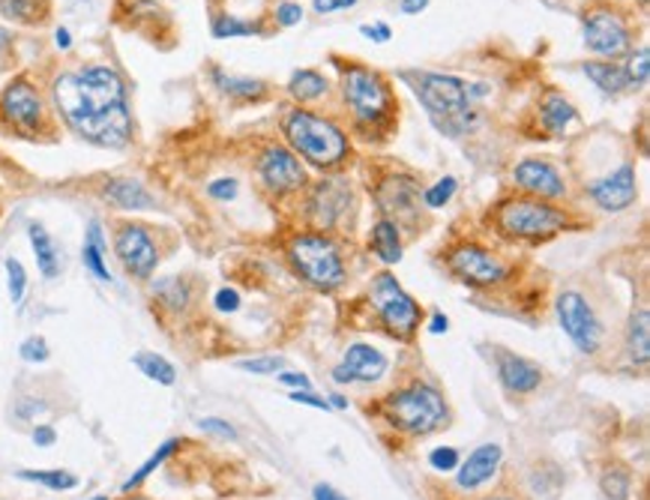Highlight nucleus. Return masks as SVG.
<instances>
[{"label":"nucleus","instance_id":"nucleus-3","mask_svg":"<svg viewBox=\"0 0 650 500\" xmlns=\"http://www.w3.org/2000/svg\"><path fill=\"white\" fill-rule=\"evenodd\" d=\"M285 138H289L291 153L294 157H303L310 166L327 171V168L342 166L348 153H352V141L342 132L339 126L327 120V117H318L306 111V108H294L289 117H285Z\"/></svg>","mask_w":650,"mask_h":500},{"label":"nucleus","instance_id":"nucleus-37","mask_svg":"<svg viewBox=\"0 0 650 500\" xmlns=\"http://www.w3.org/2000/svg\"><path fill=\"white\" fill-rule=\"evenodd\" d=\"M599 486H602V494L609 500H630L632 494V477L630 470L623 468H609L602 477H599Z\"/></svg>","mask_w":650,"mask_h":500},{"label":"nucleus","instance_id":"nucleus-12","mask_svg":"<svg viewBox=\"0 0 650 500\" xmlns=\"http://www.w3.org/2000/svg\"><path fill=\"white\" fill-rule=\"evenodd\" d=\"M581 28H585V45L588 52L602 54V57H620L630 52L632 33L620 12L611 7H590L581 15Z\"/></svg>","mask_w":650,"mask_h":500},{"label":"nucleus","instance_id":"nucleus-40","mask_svg":"<svg viewBox=\"0 0 650 500\" xmlns=\"http://www.w3.org/2000/svg\"><path fill=\"white\" fill-rule=\"evenodd\" d=\"M285 365H289L285 363V357L270 354V357H249V360H240L238 369L252 372V375H276V372H282Z\"/></svg>","mask_w":650,"mask_h":500},{"label":"nucleus","instance_id":"nucleus-31","mask_svg":"<svg viewBox=\"0 0 650 500\" xmlns=\"http://www.w3.org/2000/svg\"><path fill=\"white\" fill-rule=\"evenodd\" d=\"M189 281L180 279V276H171V279H159L154 285V300L159 306H166L168 312H184L186 306H189Z\"/></svg>","mask_w":650,"mask_h":500},{"label":"nucleus","instance_id":"nucleus-8","mask_svg":"<svg viewBox=\"0 0 650 500\" xmlns=\"http://www.w3.org/2000/svg\"><path fill=\"white\" fill-rule=\"evenodd\" d=\"M369 300L371 306H375L378 318H381V323L387 327V333L396 336V339L408 342V339L420 330V323H423V309H420V302L413 300L411 294L405 291L392 273H375V279H371L369 288Z\"/></svg>","mask_w":650,"mask_h":500},{"label":"nucleus","instance_id":"nucleus-9","mask_svg":"<svg viewBox=\"0 0 650 500\" xmlns=\"http://www.w3.org/2000/svg\"><path fill=\"white\" fill-rule=\"evenodd\" d=\"M114 255L124 264V270L138 281L154 279L159 258H162L154 231L141 222H120L114 228Z\"/></svg>","mask_w":650,"mask_h":500},{"label":"nucleus","instance_id":"nucleus-55","mask_svg":"<svg viewBox=\"0 0 650 500\" xmlns=\"http://www.w3.org/2000/svg\"><path fill=\"white\" fill-rule=\"evenodd\" d=\"M399 7H402L405 15H420V12H426V7H429V0H402Z\"/></svg>","mask_w":650,"mask_h":500},{"label":"nucleus","instance_id":"nucleus-26","mask_svg":"<svg viewBox=\"0 0 650 500\" xmlns=\"http://www.w3.org/2000/svg\"><path fill=\"white\" fill-rule=\"evenodd\" d=\"M627 354L636 365H648L650 360V312L648 306H639L627 323Z\"/></svg>","mask_w":650,"mask_h":500},{"label":"nucleus","instance_id":"nucleus-28","mask_svg":"<svg viewBox=\"0 0 650 500\" xmlns=\"http://www.w3.org/2000/svg\"><path fill=\"white\" fill-rule=\"evenodd\" d=\"M82 260H84V267H87L96 279L112 281V270H108V264H105V237H103V225H99V222H91L87 231H84Z\"/></svg>","mask_w":650,"mask_h":500},{"label":"nucleus","instance_id":"nucleus-53","mask_svg":"<svg viewBox=\"0 0 650 500\" xmlns=\"http://www.w3.org/2000/svg\"><path fill=\"white\" fill-rule=\"evenodd\" d=\"M312 498L315 500H348L342 491H336L333 486H327V482H318L315 489H312Z\"/></svg>","mask_w":650,"mask_h":500},{"label":"nucleus","instance_id":"nucleus-39","mask_svg":"<svg viewBox=\"0 0 650 500\" xmlns=\"http://www.w3.org/2000/svg\"><path fill=\"white\" fill-rule=\"evenodd\" d=\"M650 52H648V45H641L639 52H632L630 54V61L623 63V70H627V75H630V84H632V91L636 87H644L648 84V75H650Z\"/></svg>","mask_w":650,"mask_h":500},{"label":"nucleus","instance_id":"nucleus-15","mask_svg":"<svg viewBox=\"0 0 650 500\" xmlns=\"http://www.w3.org/2000/svg\"><path fill=\"white\" fill-rule=\"evenodd\" d=\"M0 111L7 117V124L15 126L19 132H40L42 117H45L36 87L31 82H24V78H15L0 94Z\"/></svg>","mask_w":650,"mask_h":500},{"label":"nucleus","instance_id":"nucleus-41","mask_svg":"<svg viewBox=\"0 0 650 500\" xmlns=\"http://www.w3.org/2000/svg\"><path fill=\"white\" fill-rule=\"evenodd\" d=\"M7 267V285H10V300L21 302L24 291H28V270L21 267L19 258H7L3 260Z\"/></svg>","mask_w":650,"mask_h":500},{"label":"nucleus","instance_id":"nucleus-29","mask_svg":"<svg viewBox=\"0 0 650 500\" xmlns=\"http://www.w3.org/2000/svg\"><path fill=\"white\" fill-rule=\"evenodd\" d=\"M213 82H217L222 94H228L231 99H240V103H261L268 96V84L261 82V78H240V75L213 70Z\"/></svg>","mask_w":650,"mask_h":500},{"label":"nucleus","instance_id":"nucleus-19","mask_svg":"<svg viewBox=\"0 0 650 500\" xmlns=\"http://www.w3.org/2000/svg\"><path fill=\"white\" fill-rule=\"evenodd\" d=\"M495 365H497V377H501V384H504L506 393H513V396H531L534 390H539L543 384V369H539L534 360H527V357H518L513 351H497L495 354Z\"/></svg>","mask_w":650,"mask_h":500},{"label":"nucleus","instance_id":"nucleus-35","mask_svg":"<svg viewBox=\"0 0 650 500\" xmlns=\"http://www.w3.org/2000/svg\"><path fill=\"white\" fill-rule=\"evenodd\" d=\"M19 480L24 482H36V486H45V489H52V491H70L78 486V477L75 474H70V470H61V468H54V470H19L15 474Z\"/></svg>","mask_w":650,"mask_h":500},{"label":"nucleus","instance_id":"nucleus-10","mask_svg":"<svg viewBox=\"0 0 650 500\" xmlns=\"http://www.w3.org/2000/svg\"><path fill=\"white\" fill-rule=\"evenodd\" d=\"M447 270L468 288H495L510 276L504 260L476 243H459L447 252Z\"/></svg>","mask_w":650,"mask_h":500},{"label":"nucleus","instance_id":"nucleus-1","mask_svg":"<svg viewBox=\"0 0 650 500\" xmlns=\"http://www.w3.org/2000/svg\"><path fill=\"white\" fill-rule=\"evenodd\" d=\"M54 105L73 132L96 147H126L133 138V117L126 105V84L112 66H84L54 82Z\"/></svg>","mask_w":650,"mask_h":500},{"label":"nucleus","instance_id":"nucleus-38","mask_svg":"<svg viewBox=\"0 0 650 500\" xmlns=\"http://www.w3.org/2000/svg\"><path fill=\"white\" fill-rule=\"evenodd\" d=\"M455 189H459V180L450 178V174H447V178L438 180V183H432V187H429V189H426V192H423L426 208H432V210L447 208V204H450V201H453Z\"/></svg>","mask_w":650,"mask_h":500},{"label":"nucleus","instance_id":"nucleus-42","mask_svg":"<svg viewBox=\"0 0 650 500\" xmlns=\"http://www.w3.org/2000/svg\"><path fill=\"white\" fill-rule=\"evenodd\" d=\"M459 465H462V459H459V449L455 447H434L429 453V468H434L438 474H450Z\"/></svg>","mask_w":650,"mask_h":500},{"label":"nucleus","instance_id":"nucleus-16","mask_svg":"<svg viewBox=\"0 0 650 500\" xmlns=\"http://www.w3.org/2000/svg\"><path fill=\"white\" fill-rule=\"evenodd\" d=\"M387 369H390V360L378 348H371L366 342H354L348 344L342 363L333 369V381L336 384H354V381L375 384V381H381L387 375Z\"/></svg>","mask_w":650,"mask_h":500},{"label":"nucleus","instance_id":"nucleus-58","mask_svg":"<svg viewBox=\"0 0 650 500\" xmlns=\"http://www.w3.org/2000/svg\"><path fill=\"white\" fill-rule=\"evenodd\" d=\"M485 500H516V498H504V494H497V498H485Z\"/></svg>","mask_w":650,"mask_h":500},{"label":"nucleus","instance_id":"nucleus-4","mask_svg":"<svg viewBox=\"0 0 650 500\" xmlns=\"http://www.w3.org/2000/svg\"><path fill=\"white\" fill-rule=\"evenodd\" d=\"M381 417L396 432L411 435V438H423V435H432L441 426H447V402L432 384L411 381V384L392 390L390 396L384 398Z\"/></svg>","mask_w":650,"mask_h":500},{"label":"nucleus","instance_id":"nucleus-20","mask_svg":"<svg viewBox=\"0 0 650 500\" xmlns=\"http://www.w3.org/2000/svg\"><path fill=\"white\" fill-rule=\"evenodd\" d=\"M501 461H504V449L501 444H483V447H476L464 465L455 468V486L462 491H476L480 486L492 480L501 468Z\"/></svg>","mask_w":650,"mask_h":500},{"label":"nucleus","instance_id":"nucleus-49","mask_svg":"<svg viewBox=\"0 0 650 500\" xmlns=\"http://www.w3.org/2000/svg\"><path fill=\"white\" fill-rule=\"evenodd\" d=\"M289 398H291V402H297V405L318 407V411H327V407H331V402H327V398L315 396L312 390H291Z\"/></svg>","mask_w":650,"mask_h":500},{"label":"nucleus","instance_id":"nucleus-59","mask_svg":"<svg viewBox=\"0 0 650 500\" xmlns=\"http://www.w3.org/2000/svg\"><path fill=\"white\" fill-rule=\"evenodd\" d=\"M91 500H108V498H91Z\"/></svg>","mask_w":650,"mask_h":500},{"label":"nucleus","instance_id":"nucleus-44","mask_svg":"<svg viewBox=\"0 0 650 500\" xmlns=\"http://www.w3.org/2000/svg\"><path fill=\"white\" fill-rule=\"evenodd\" d=\"M238 192H240V183L234 178H219L213 180L210 187H207V195L213 201H234L238 199Z\"/></svg>","mask_w":650,"mask_h":500},{"label":"nucleus","instance_id":"nucleus-47","mask_svg":"<svg viewBox=\"0 0 650 500\" xmlns=\"http://www.w3.org/2000/svg\"><path fill=\"white\" fill-rule=\"evenodd\" d=\"M276 21L282 28H294V24L303 21V7H300V3H279Z\"/></svg>","mask_w":650,"mask_h":500},{"label":"nucleus","instance_id":"nucleus-51","mask_svg":"<svg viewBox=\"0 0 650 500\" xmlns=\"http://www.w3.org/2000/svg\"><path fill=\"white\" fill-rule=\"evenodd\" d=\"M279 381L291 390H312L310 377L303 375V372H279Z\"/></svg>","mask_w":650,"mask_h":500},{"label":"nucleus","instance_id":"nucleus-18","mask_svg":"<svg viewBox=\"0 0 650 500\" xmlns=\"http://www.w3.org/2000/svg\"><path fill=\"white\" fill-rule=\"evenodd\" d=\"M513 183L525 189L527 195L543 201H557L567 195V183L560 178V171L546 159H522L513 168Z\"/></svg>","mask_w":650,"mask_h":500},{"label":"nucleus","instance_id":"nucleus-46","mask_svg":"<svg viewBox=\"0 0 650 500\" xmlns=\"http://www.w3.org/2000/svg\"><path fill=\"white\" fill-rule=\"evenodd\" d=\"M213 306H217L219 312L234 315L240 309V294L234 288H219L217 297H213Z\"/></svg>","mask_w":650,"mask_h":500},{"label":"nucleus","instance_id":"nucleus-7","mask_svg":"<svg viewBox=\"0 0 650 500\" xmlns=\"http://www.w3.org/2000/svg\"><path fill=\"white\" fill-rule=\"evenodd\" d=\"M342 96L352 108L354 120L360 126H375V129L387 124L392 108H396L390 84L384 82L378 73L357 66V63L342 66Z\"/></svg>","mask_w":650,"mask_h":500},{"label":"nucleus","instance_id":"nucleus-30","mask_svg":"<svg viewBox=\"0 0 650 500\" xmlns=\"http://www.w3.org/2000/svg\"><path fill=\"white\" fill-rule=\"evenodd\" d=\"M49 0H0V15L19 24H42L49 19Z\"/></svg>","mask_w":650,"mask_h":500},{"label":"nucleus","instance_id":"nucleus-24","mask_svg":"<svg viewBox=\"0 0 650 500\" xmlns=\"http://www.w3.org/2000/svg\"><path fill=\"white\" fill-rule=\"evenodd\" d=\"M581 70H585V75H588L590 82L597 84L602 94L618 96V94H623V91H632L630 75H627V70H623V63L588 61L585 66H581Z\"/></svg>","mask_w":650,"mask_h":500},{"label":"nucleus","instance_id":"nucleus-54","mask_svg":"<svg viewBox=\"0 0 650 500\" xmlns=\"http://www.w3.org/2000/svg\"><path fill=\"white\" fill-rule=\"evenodd\" d=\"M447 330H450V318L441 312H434L432 321H429V333L441 336V333H447Z\"/></svg>","mask_w":650,"mask_h":500},{"label":"nucleus","instance_id":"nucleus-36","mask_svg":"<svg viewBox=\"0 0 650 500\" xmlns=\"http://www.w3.org/2000/svg\"><path fill=\"white\" fill-rule=\"evenodd\" d=\"M180 444H184L180 438H171V440H166V444H159V449H156L154 456H150V459H147L145 465H141V468L135 470L133 477H129V480L124 482V489H120V491H126V494H129V491L138 489V486H141V482H145L147 477H150V474H154V470L168 459V456H175L177 449H180Z\"/></svg>","mask_w":650,"mask_h":500},{"label":"nucleus","instance_id":"nucleus-27","mask_svg":"<svg viewBox=\"0 0 650 500\" xmlns=\"http://www.w3.org/2000/svg\"><path fill=\"white\" fill-rule=\"evenodd\" d=\"M28 237H31L33 255H36V267L45 279H54L61 273V255H57V246H54L52 234L42 228L40 222H31L28 225Z\"/></svg>","mask_w":650,"mask_h":500},{"label":"nucleus","instance_id":"nucleus-34","mask_svg":"<svg viewBox=\"0 0 650 500\" xmlns=\"http://www.w3.org/2000/svg\"><path fill=\"white\" fill-rule=\"evenodd\" d=\"M264 28H261L259 21H247L238 19V15H231V12H222L213 19V36L217 40H238V36H261Z\"/></svg>","mask_w":650,"mask_h":500},{"label":"nucleus","instance_id":"nucleus-48","mask_svg":"<svg viewBox=\"0 0 650 500\" xmlns=\"http://www.w3.org/2000/svg\"><path fill=\"white\" fill-rule=\"evenodd\" d=\"M360 33L366 36V40L384 45V42H390L392 28L387 24V21H375V24H360Z\"/></svg>","mask_w":650,"mask_h":500},{"label":"nucleus","instance_id":"nucleus-45","mask_svg":"<svg viewBox=\"0 0 650 500\" xmlns=\"http://www.w3.org/2000/svg\"><path fill=\"white\" fill-rule=\"evenodd\" d=\"M198 428H201V432H207V435H217V438L238 440V432H234V426H228L226 419L205 417V419H198Z\"/></svg>","mask_w":650,"mask_h":500},{"label":"nucleus","instance_id":"nucleus-25","mask_svg":"<svg viewBox=\"0 0 650 500\" xmlns=\"http://www.w3.org/2000/svg\"><path fill=\"white\" fill-rule=\"evenodd\" d=\"M369 246L375 252V258L392 267L402 260V234H399V225L390 220H378L371 225V237Z\"/></svg>","mask_w":650,"mask_h":500},{"label":"nucleus","instance_id":"nucleus-43","mask_svg":"<svg viewBox=\"0 0 650 500\" xmlns=\"http://www.w3.org/2000/svg\"><path fill=\"white\" fill-rule=\"evenodd\" d=\"M19 354L24 363H45V360L52 357V351H49V342H45L42 336H31V339L21 342Z\"/></svg>","mask_w":650,"mask_h":500},{"label":"nucleus","instance_id":"nucleus-14","mask_svg":"<svg viewBox=\"0 0 650 500\" xmlns=\"http://www.w3.org/2000/svg\"><path fill=\"white\" fill-rule=\"evenodd\" d=\"M590 201L597 204L599 210L606 213H620L636 204L639 199V183H636V166L632 162H623L606 178H597L594 183H588Z\"/></svg>","mask_w":650,"mask_h":500},{"label":"nucleus","instance_id":"nucleus-57","mask_svg":"<svg viewBox=\"0 0 650 500\" xmlns=\"http://www.w3.org/2000/svg\"><path fill=\"white\" fill-rule=\"evenodd\" d=\"M327 402H331V407H336V411H348V398L339 396V393H333V396L327 398Z\"/></svg>","mask_w":650,"mask_h":500},{"label":"nucleus","instance_id":"nucleus-6","mask_svg":"<svg viewBox=\"0 0 650 500\" xmlns=\"http://www.w3.org/2000/svg\"><path fill=\"white\" fill-rule=\"evenodd\" d=\"M289 258L300 279L310 281L318 291H336L345 281V258H342L339 243L327 237L324 231L297 234L289 246Z\"/></svg>","mask_w":650,"mask_h":500},{"label":"nucleus","instance_id":"nucleus-13","mask_svg":"<svg viewBox=\"0 0 650 500\" xmlns=\"http://www.w3.org/2000/svg\"><path fill=\"white\" fill-rule=\"evenodd\" d=\"M259 178L261 187L273 195H289L306 187V168L289 147H268L259 159Z\"/></svg>","mask_w":650,"mask_h":500},{"label":"nucleus","instance_id":"nucleus-23","mask_svg":"<svg viewBox=\"0 0 650 500\" xmlns=\"http://www.w3.org/2000/svg\"><path fill=\"white\" fill-rule=\"evenodd\" d=\"M578 111L573 108L567 96L557 94V91H548L543 99H539V124L546 129L548 136H567L569 124H576Z\"/></svg>","mask_w":650,"mask_h":500},{"label":"nucleus","instance_id":"nucleus-22","mask_svg":"<svg viewBox=\"0 0 650 500\" xmlns=\"http://www.w3.org/2000/svg\"><path fill=\"white\" fill-rule=\"evenodd\" d=\"M103 199L117 210H150L156 208V199L147 192L138 180L117 178L108 180L103 187Z\"/></svg>","mask_w":650,"mask_h":500},{"label":"nucleus","instance_id":"nucleus-21","mask_svg":"<svg viewBox=\"0 0 650 500\" xmlns=\"http://www.w3.org/2000/svg\"><path fill=\"white\" fill-rule=\"evenodd\" d=\"M420 192H417V183L411 178H390L384 183V189L378 192V204L384 210V220H390L399 225L402 216L413 213L420 208Z\"/></svg>","mask_w":650,"mask_h":500},{"label":"nucleus","instance_id":"nucleus-11","mask_svg":"<svg viewBox=\"0 0 650 500\" xmlns=\"http://www.w3.org/2000/svg\"><path fill=\"white\" fill-rule=\"evenodd\" d=\"M560 330L569 336L581 354H597L602 348V323H599L594 306L578 291H564L555 302Z\"/></svg>","mask_w":650,"mask_h":500},{"label":"nucleus","instance_id":"nucleus-56","mask_svg":"<svg viewBox=\"0 0 650 500\" xmlns=\"http://www.w3.org/2000/svg\"><path fill=\"white\" fill-rule=\"evenodd\" d=\"M54 42H57V49H70V45H73V40H70V31H66V28H57V33H54Z\"/></svg>","mask_w":650,"mask_h":500},{"label":"nucleus","instance_id":"nucleus-2","mask_svg":"<svg viewBox=\"0 0 650 500\" xmlns=\"http://www.w3.org/2000/svg\"><path fill=\"white\" fill-rule=\"evenodd\" d=\"M399 78L411 87L434 129H441L444 136H464L480 120L474 99L468 96V84L462 78L447 73H429V70H399Z\"/></svg>","mask_w":650,"mask_h":500},{"label":"nucleus","instance_id":"nucleus-50","mask_svg":"<svg viewBox=\"0 0 650 500\" xmlns=\"http://www.w3.org/2000/svg\"><path fill=\"white\" fill-rule=\"evenodd\" d=\"M312 7H315V12H321V15H331V12L352 10V7H357V0H312Z\"/></svg>","mask_w":650,"mask_h":500},{"label":"nucleus","instance_id":"nucleus-5","mask_svg":"<svg viewBox=\"0 0 650 500\" xmlns=\"http://www.w3.org/2000/svg\"><path fill=\"white\" fill-rule=\"evenodd\" d=\"M567 213L555 204H548L534 195H516L501 201L492 213V225L501 231L506 241L543 243L567 228Z\"/></svg>","mask_w":650,"mask_h":500},{"label":"nucleus","instance_id":"nucleus-32","mask_svg":"<svg viewBox=\"0 0 650 500\" xmlns=\"http://www.w3.org/2000/svg\"><path fill=\"white\" fill-rule=\"evenodd\" d=\"M331 91V84L315 70H300V73L291 75L289 94L297 99V103H312V99H321V96Z\"/></svg>","mask_w":650,"mask_h":500},{"label":"nucleus","instance_id":"nucleus-17","mask_svg":"<svg viewBox=\"0 0 650 500\" xmlns=\"http://www.w3.org/2000/svg\"><path fill=\"white\" fill-rule=\"evenodd\" d=\"M348 201H352V189L342 183V178L321 180L310 195L312 225L321 231H333L348 213Z\"/></svg>","mask_w":650,"mask_h":500},{"label":"nucleus","instance_id":"nucleus-52","mask_svg":"<svg viewBox=\"0 0 650 500\" xmlns=\"http://www.w3.org/2000/svg\"><path fill=\"white\" fill-rule=\"evenodd\" d=\"M54 440H57V432H54L52 426L33 428V444H36V447H52Z\"/></svg>","mask_w":650,"mask_h":500},{"label":"nucleus","instance_id":"nucleus-33","mask_svg":"<svg viewBox=\"0 0 650 500\" xmlns=\"http://www.w3.org/2000/svg\"><path fill=\"white\" fill-rule=\"evenodd\" d=\"M133 363H135V369L141 372V375L150 377V381H156V384L175 386L177 369L168 363L166 357L154 354V351H138V354L133 357Z\"/></svg>","mask_w":650,"mask_h":500}]
</instances>
